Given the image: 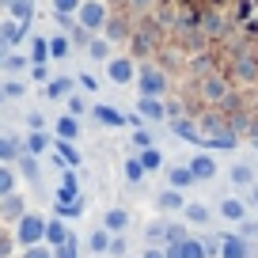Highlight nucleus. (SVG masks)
<instances>
[{
    "mask_svg": "<svg viewBox=\"0 0 258 258\" xmlns=\"http://www.w3.org/2000/svg\"><path fill=\"white\" fill-rule=\"evenodd\" d=\"M137 114L148 121H163L167 118V106H163V99H152V95H141L137 99Z\"/></svg>",
    "mask_w": 258,
    "mask_h": 258,
    "instance_id": "9b49d317",
    "label": "nucleus"
},
{
    "mask_svg": "<svg viewBox=\"0 0 258 258\" xmlns=\"http://www.w3.org/2000/svg\"><path fill=\"white\" fill-rule=\"evenodd\" d=\"M16 163H19V171H23V178L38 182V156H27V152H23V156H19Z\"/></svg>",
    "mask_w": 258,
    "mask_h": 258,
    "instance_id": "c9c22d12",
    "label": "nucleus"
},
{
    "mask_svg": "<svg viewBox=\"0 0 258 258\" xmlns=\"http://www.w3.org/2000/svg\"><path fill=\"white\" fill-rule=\"evenodd\" d=\"M27 95V84L23 80H8L4 88H0V99H23Z\"/></svg>",
    "mask_w": 258,
    "mask_h": 258,
    "instance_id": "4c0bfd02",
    "label": "nucleus"
},
{
    "mask_svg": "<svg viewBox=\"0 0 258 258\" xmlns=\"http://www.w3.org/2000/svg\"><path fill=\"white\" fill-rule=\"evenodd\" d=\"M106 80L118 84V88L133 84L137 80V61H133V57H110V61H106Z\"/></svg>",
    "mask_w": 258,
    "mask_h": 258,
    "instance_id": "39448f33",
    "label": "nucleus"
},
{
    "mask_svg": "<svg viewBox=\"0 0 258 258\" xmlns=\"http://www.w3.org/2000/svg\"><path fill=\"white\" fill-rule=\"evenodd\" d=\"M73 88H76L73 76H53V80L46 84V99H53V103H57V99H69V95H73Z\"/></svg>",
    "mask_w": 258,
    "mask_h": 258,
    "instance_id": "a211bd4d",
    "label": "nucleus"
},
{
    "mask_svg": "<svg viewBox=\"0 0 258 258\" xmlns=\"http://www.w3.org/2000/svg\"><path fill=\"white\" fill-rule=\"evenodd\" d=\"M69 53H73L69 34H49V61H64Z\"/></svg>",
    "mask_w": 258,
    "mask_h": 258,
    "instance_id": "cd10ccee",
    "label": "nucleus"
},
{
    "mask_svg": "<svg viewBox=\"0 0 258 258\" xmlns=\"http://www.w3.org/2000/svg\"><path fill=\"white\" fill-rule=\"evenodd\" d=\"M31 80L49 84V80H53V76H49V64H31Z\"/></svg>",
    "mask_w": 258,
    "mask_h": 258,
    "instance_id": "09e8293b",
    "label": "nucleus"
},
{
    "mask_svg": "<svg viewBox=\"0 0 258 258\" xmlns=\"http://www.w3.org/2000/svg\"><path fill=\"white\" fill-rule=\"evenodd\" d=\"M106 38L110 42H125L129 38V23H125V16H114V19H106Z\"/></svg>",
    "mask_w": 258,
    "mask_h": 258,
    "instance_id": "7c9ffc66",
    "label": "nucleus"
},
{
    "mask_svg": "<svg viewBox=\"0 0 258 258\" xmlns=\"http://www.w3.org/2000/svg\"><path fill=\"white\" fill-rule=\"evenodd\" d=\"M46 224H49V220L42 217V213H31V209H27L23 220L16 224V232H12V235H16L19 247H38V243H46Z\"/></svg>",
    "mask_w": 258,
    "mask_h": 258,
    "instance_id": "f257e3e1",
    "label": "nucleus"
},
{
    "mask_svg": "<svg viewBox=\"0 0 258 258\" xmlns=\"http://www.w3.org/2000/svg\"><path fill=\"white\" fill-rule=\"evenodd\" d=\"M137 160H141V167H145V175H152V171H160V167H163V152H160L156 145H152V148H145Z\"/></svg>",
    "mask_w": 258,
    "mask_h": 258,
    "instance_id": "72a5a7b5",
    "label": "nucleus"
},
{
    "mask_svg": "<svg viewBox=\"0 0 258 258\" xmlns=\"http://www.w3.org/2000/svg\"><path fill=\"white\" fill-rule=\"evenodd\" d=\"M27 133H42V129H46V114L42 110H27Z\"/></svg>",
    "mask_w": 258,
    "mask_h": 258,
    "instance_id": "58836bf2",
    "label": "nucleus"
},
{
    "mask_svg": "<svg viewBox=\"0 0 258 258\" xmlns=\"http://www.w3.org/2000/svg\"><path fill=\"white\" fill-rule=\"evenodd\" d=\"M228 178H232V186H254V167L250 163H232Z\"/></svg>",
    "mask_w": 258,
    "mask_h": 258,
    "instance_id": "2f4dec72",
    "label": "nucleus"
},
{
    "mask_svg": "<svg viewBox=\"0 0 258 258\" xmlns=\"http://www.w3.org/2000/svg\"><path fill=\"white\" fill-rule=\"evenodd\" d=\"M31 64H49V38H31Z\"/></svg>",
    "mask_w": 258,
    "mask_h": 258,
    "instance_id": "f704fd0d",
    "label": "nucleus"
},
{
    "mask_svg": "<svg viewBox=\"0 0 258 258\" xmlns=\"http://www.w3.org/2000/svg\"><path fill=\"white\" fill-rule=\"evenodd\" d=\"M110 254H114V258H129V243H125V235H114V239H110Z\"/></svg>",
    "mask_w": 258,
    "mask_h": 258,
    "instance_id": "a18cd8bd",
    "label": "nucleus"
},
{
    "mask_svg": "<svg viewBox=\"0 0 258 258\" xmlns=\"http://www.w3.org/2000/svg\"><path fill=\"white\" fill-rule=\"evenodd\" d=\"M88 57H91V61H99V64H106V61L114 57V42L106 38V34L91 38V42H88Z\"/></svg>",
    "mask_w": 258,
    "mask_h": 258,
    "instance_id": "dca6fc26",
    "label": "nucleus"
},
{
    "mask_svg": "<svg viewBox=\"0 0 258 258\" xmlns=\"http://www.w3.org/2000/svg\"><path fill=\"white\" fill-rule=\"evenodd\" d=\"M141 178H145V167H141V160H137V156H129V160H125V182H133V186H137Z\"/></svg>",
    "mask_w": 258,
    "mask_h": 258,
    "instance_id": "e433bc0d",
    "label": "nucleus"
},
{
    "mask_svg": "<svg viewBox=\"0 0 258 258\" xmlns=\"http://www.w3.org/2000/svg\"><path fill=\"white\" fill-rule=\"evenodd\" d=\"M145 4H148V0H129V8H137V12L145 8Z\"/></svg>",
    "mask_w": 258,
    "mask_h": 258,
    "instance_id": "6e6d98bb",
    "label": "nucleus"
},
{
    "mask_svg": "<svg viewBox=\"0 0 258 258\" xmlns=\"http://www.w3.org/2000/svg\"><path fill=\"white\" fill-rule=\"evenodd\" d=\"M76 198H80V178H76V171H64L61 186H57V205H73Z\"/></svg>",
    "mask_w": 258,
    "mask_h": 258,
    "instance_id": "6e6552de",
    "label": "nucleus"
},
{
    "mask_svg": "<svg viewBox=\"0 0 258 258\" xmlns=\"http://www.w3.org/2000/svg\"><path fill=\"white\" fill-rule=\"evenodd\" d=\"M129 258H133V254H129Z\"/></svg>",
    "mask_w": 258,
    "mask_h": 258,
    "instance_id": "bf43d9fd",
    "label": "nucleus"
},
{
    "mask_svg": "<svg viewBox=\"0 0 258 258\" xmlns=\"http://www.w3.org/2000/svg\"><path fill=\"white\" fill-rule=\"evenodd\" d=\"M53 258H76V239H73V235H69V243L53 247Z\"/></svg>",
    "mask_w": 258,
    "mask_h": 258,
    "instance_id": "de8ad7c7",
    "label": "nucleus"
},
{
    "mask_svg": "<svg viewBox=\"0 0 258 258\" xmlns=\"http://www.w3.org/2000/svg\"><path fill=\"white\" fill-rule=\"evenodd\" d=\"M12 258H16V254H12Z\"/></svg>",
    "mask_w": 258,
    "mask_h": 258,
    "instance_id": "052dcab7",
    "label": "nucleus"
},
{
    "mask_svg": "<svg viewBox=\"0 0 258 258\" xmlns=\"http://www.w3.org/2000/svg\"><path fill=\"white\" fill-rule=\"evenodd\" d=\"M171 247H175L178 258H209V250H205L202 239H182V243H171Z\"/></svg>",
    "mask_w": 258,
    "mask_h": 258,
    "instance_id": "4be33fe9",
    "label": "nucleus"
},
{
    "mask_svg": "<svg viewBox=\"0 0 258 258\" xmlns=\"http://www.w3.org/2000/svg\"><path fill=\"white\" fill-rule=\"evenodd\" d=\"M145 235L152 243H163V239H167V220H152V224L145 228Z\"/></svg>",
    "mask_w": 258,
    "mask_h": 258,
    "instance_id": "ea45409f",
    "label": "nucleus"
},
{
    "mask_svg": "<svg viewBox=\"0 0 258 258\" xmlns=\"http://www.w3.org/2000/svg\"><path fill=\"white\" fill-rule=\"evenodd\" d=\"M137 84H141V95H152V99L167 95V76H163L156 64H141L137 69Z\"/></svg>",
    "mask_w": 258,
    "mask_h": 258,
    "instance_id": "7ed1b4c3",
    "label": "nucleus"
},
{
    "mask_svg": "<svg viewBox=\"0 0 258 258\" xmlns=\"http://www.w3.org/2000/svg\"><path fill=\"white\" fill-rule=\"evenodd\" d=\"M141 258H167V247H145Z\"/></svg>",
    "mask_w": 258,
    "mask_h": 258,
    "instance_id": "5fc2aeb1",
    "label": "nucleus"
},
{
    "mask_svg": "<svg viewBox=\"0 0 258 258\" xmlns=\"http://www.w3.org/2000/svg\"><path fill=\"white\" fill-rule=\"evenodd\" d=\"M69 114H73V118H84V114H88V99L84 95H69Z\"/></svg>",
    "mask_w": 258,
    "mask_h": 258,
    "instance_id": "37998d69",
    "label": "nucleus"
},
{
    "mask_svg": "<svg viewBox=\"0 0 258 258\" xmlns=\"http://www.w3.org/2000/svg\"><path fill=\"white\" fill-rule=\"evenodd\" d=\"M69 42H73V46H88V42H91V31H84V27L76 23L73 34H69Z\"/></svg>",
    "mask_w": 258,
    "mask_h": 258,
    "instance_id": "49530a36",
    "label": "nucleus"
},
{
    "mask_svg": "<svg viewBox=\"0 0 258 258\" xmlns=\"http://www.w3.org/2000/svg\"><path fill=\"white\" fill-rule=\"evenodd\" d=\"M235 80H243V84L258 80V57L254 53H239L235 57Z\"/></svg>",
    "mask_w": 258,
    "mask_h": 258,
    "instance_id": "ddd939ff",
    "label": "nucleus"
},
{
    "mask_svg": "<svg viewBox=\"0 0 258 258\" xmlns=\"http://www.w3.org/2000/svg\"><path fill=\"white\" fill-rule=\"evenodd\" d=\"M194 182H198V178H194L190 167H171L167 171V186H171V190H190Z\"/></svg>",
    "mask_w": 258,
    "mask_h": 258,
    "instance_id": "5701e85b",
    "label": "nucleus"
},
{
    "mask_svg": "<svg viewBox=\"0 0 258 258\" xmlns=\"http://www.w3.org/2000/svg\"><path fill=\"white\" fill-rule=\"evenodd\" d=\"M8 76H19V73H27L31 69V57L27 53H4V64H0Z\"/></svg>",
    "mask_w": 258,
    "mask_h": 258,
    "instance_id": "c85d7f7f",
    "label": "nucleus"
},
{
    "mask_svg": "<svg viewBox=\"0 0 258 258\" xmlns=\"http://www.w3.org/2000/svg\"><path fill=\"white\" fill-rule=\"evenodd\" d=\"M53 152L61 156L64 167H80V163H84V156L76 152V141H57V137H53Z\"/></svg>",
    "mask_w": 258,
    "mask_h": 258,
    "instance_id": "f3484780",
    "label": "nucleus"
},
{
    "mask_svg": "<svg viewBox=\"0 0 258 258\" xmlns=\"http://www.w3.org/2000/svg\"><path fill=\"white\" fill-rule=\"evenodd\" d=\"M53 137H57V141H76V137H80V118L61 114V118L53 121Z\"/></svg>",
    "mask_w": 258,
    "mask_h": 258,
    "instance_id": "4468645a",
    "label": "nucleus"
},
{
    "mask_svg": "<svg viewBox=\"0 0 258 258\" xmlns=\"http://www.w3.org/2000/svg\"><path fill=\"white\" fill-rule=\"evenodd\" d=\"M182 217L190 220V224H209V217H213V213H209V205H205V202H186Z\"/></svg>",
    "mask_w": 258,
    "mask_h": 258,
    "instance_id": "c756f323",
    "label": "nucleus"
},
{
    "mask_svg": "<svg viewBox=\"0 0 258 258\" xmlns=\"http://www.w3.org/2000/svg\"><path fill=\"white\" fill-rule=\"evenodd\" d=\"M16 247H19L16 235H12V232H0V258H12V254H16Z\"/></svg>",
    "mask_w": 258,
    "mask_h": 258,
    "instance_id": "79ce46f5",
    "label": "nucleus"
},
{
    "mask_svg": "<svg viewBox=\"0 0 258 258\" xmlns=\"http://www.w3.org/2000/svg\"><path fill=\"white\" fill-rule=\"evenodd\" d=\"M8 19H16V23H31V19H34V0H8Z\"/></svg>",
    "mask_w": 258,
    "mask_h": 258,
    "instance_id": "412c9836",
    "label": "nucleus"
},
{
    "mask_svg": "<svg viewBox=\"0 0 258 258\" xmlns=\"http://www.w3.org/2000/svg\"><path fill=\"white\" fill-rule=\"evenodd\" d=\"M69 235H73V232L64 228L61 217H53V220L46 224V243H49V247H61V243H69Z\"/></svg>",
    "mask_w": 258,
    "mask_h": 258,
    "instance_id": "b1692460",
    "label": "nucleus"
},
{
    "mask_svg": "<svg viewBox=\"0 0 258 258\" xmlns=\"http://www.w3.org/2000/svg\"><path fill=\"white\" fill-rule=\"evenodd\" d=\"M76 84H80L84 91H91V95L99 91V80H95V76H88V73H80V76H76Z\"/></svg>",
    "mask_w": 258,
    "mask_h": 258,
    "instance_id": "603ef678",
    "label": "nucleus"
},
{
    "mask_svg": "<svg viewBox=\"0 0 258 258\" xmlns=\"http://www.w3.org/2000/svg\"><path fill=\"white\" fill-rule=\"evenodd\" d=\"M175 133H182V137H190V141H198L202 133L194 129V121H175Z\"/></svg>",
    "mask_w": 258,
    "mask_h": 258,
    "instance_id": "8fccbe9b",
    "label": "nucleus"
},
{
    "mask_svg": "<svg viewBox=\"0 0 258 258\" xmlns=\"http://www.w3.org/2000/svg\"><path fill=\"white\" fill-rule=\"evenodd\" d=\"M19 156H23V145L8 133H0V163H16Z\"/></svg>",
    "mask_w": 258,
    "mask_h": 258,
    "instance_id": "a878e982",
    "label": "nucleus"
},
{
    "mask_svg": "<svg viewBox=\"0 0 258 258\" xmlns=\"http://www.w3.org/2000/svg\"><path fill=\"white\" fill-rule=\"evenodd\" d=\"M250 190H254V209H258V186H250Z\"/></svg>",
    "mask_w": 258,
    "mask_h": 258,
    "instance_id": "4d7b16f0",
    "label": "nucleus"
},
{
    "mask_svg": "<svg viewBox=\"0 0 258 258\" xmlns=\"http://www.w3.org/2000/svg\"><path fill=\"white\" fill-rule=\"evenodd\" d=\"M49 148H53V137H49L46 129H42V133H27V141H23V152L27 156H46Z\"/></svg>",
    "mask_w": 258,
    "mask_h": 258,
    "instance_id": "2eb2a0df",
    "label": "nucleus"
},
{
    "mask_svg": "<svg viewBox=\"0 0 258 258\" xmlns=\"http://www.w3.org/2000/svg\"><path fill=\"white\" fill-rule=\"evenodd\" d=\"M198 91H202V99H205V103H213V106H220V103H228V99H232V84H228L224 76H217V73L202 76Z\"/></svg>",
    "mask_w": 258,
    "mask_h": 258,
    "instance_id": "20e7f679",
    "label": "nucleus"
},
{
    "mask_svg": "<svg viewBox=\"0 0 258 258\" xmlns=\"http://www.w3.org/2000/svg\"><path fill=\"white\" fill-rule=\"evenodd\" d=\"M220 217L232 220V224H243V220H247V202H239V198H224V202H220Z\"/></svg>",
    "mask_w": 258,
    "mask_h": 258,
    "instance_id": "6ab92c4d",
    "label": "nucleus"
},
{
    "mask_svg": "<svg viewBox=\"0 0 258 258\" xmlns=\"http://www.w3.org/2000/svg\"><path fill=\"white\" fill-rule=\"evenodd\" d=\"M0 38L8 46H19L27 38V23H16V19H0Z\"/></svg>",
    "mask_w": 258,
    "mask_h": 258,
    "instance_id": "aec40b11",
    "label": "nucleus"
},
{
    "mask_svg": "<svg viewBox=\"0 0 258 258\" xmlns=\"http://www.w3.org/2000/svg\"><path fill=\"white\" fill-rule=\"evenodd\" d=\"M239 232H243V239H254V235H258V220H243Z\"/></svg>",
    "mask_w": 258,
    "mask_h": 258,
    "instance_id": "864d4df0",
    "label": "nucleus"
},
{
    "mask_svg": "<svg viewBox=\"0 0 258 258\" xmlns=\"http://www.w3.org/2000/svg\"><path fill=\"white\" fill-rule=\"evenodd\" d=\"M91 114H95V118L103 121L106 129H121V125H125V114H118L114 106H106V103H99V106H95Z\"/></svg>",
    "mask_w": 258,
    "mask_h": 258,
    "instance_id": "393cba45",
    "label": "nucleus"
},
{
    "mask_svg": "<svg viewBox=\"0 0 258 258\" xmlns=\"http://www.w3.org/2000/svg\"><path fill=\"white\" fill-rule=\"evenodd\" d=\"M110 239H114V235L106 232V228H95V232L88 235V250H91V254H110Z\"/></svg>",
    "mask_w": 258,
    "mask_h": 258,
    "instance_id": "bb28decb",
    "label": "nucleus"
},
{
    "mask_svg": "<svg viewBox=\"0 0 258 258\" xmlns=\"http://www.w3.org/2000/svg\"><path fill=\"white\" fill-rule=\"evenodd\" d=\"M84 0H53V16H76Z\"/></svg>",
    "mask_w": 258,
    "mask_h": 258,
    "instance_id": "a19ab883",
    "label": "nucleus"
},
{
    "mask_svg": "<svg viewBox=\"0 0 258 258\" xmlns=\"http://www.w3.org/2000/svg\"><path fill=\"white\" fill-rule=\"evenodd\" d=\"M16 186H19V175H16V167H12V163H0V198L16 194Z\"/></svg>",
    "mask_w": 258,
    "mask_h": 258,
    "instance_id": "473e14b6",
    "label": "nucleus"
},
{
    "mask_svg": "<svg viewBox=\"0 0 258 258\" xmlns=\"http://www.w3.org/2000/svg\"><path fill=\"white\" fill-rule=\"evenodd\" d=\"M186 167L194 171V178H198V182H209V178L217 175V160H213L209 152H198V156H190V163H186Z\"/></svg>",
    "mask_w": 258,
    "mask_h": 258,
    "instance_id": "0eeeda50",
    "label": "nucleus"
},
{
    "mask_svg": "<svg viewBox=\"0 0 258 258\" xmlns=\"http://www.w3.org/2000/svg\"><path fill=\"white\" fill-rule=\"evenodd\" d=\"M27 213V198L23 194H8V198H0V224H19Z\"/></svg>",
    "mask_w": 258,
    "mask_h": 258,
    "instance_id": "423d86ee",
    "label": "nucleus"
},
{
    "mask_svg": "<svg viewBox=\"0 0 258 258\" xmlns=\"http://www.w3.org/2000/svg\"><path fill=\"white\" fill-rule=\"evenodd\" d=\"M220 258H250V243L243 235H220Z\"/></svg>",
    "mask_w": 258,
    "mask_h": 258,
    "instance_id": "1a4fd4ad",
    "label": "nucleus"
},
{
    "mask_svg": "<svg viewBox=\"0 0 258 258\" xmlns=\"http://www.w3.org/2000/svg\"><path fill=\"white\" fill-rule=\"evenodd\" d=\"M103 228L110 235H121L129 228V209H121V205H114V209H106L103 213Z\"/></svg>",
    "mask_w": 258,
    "mask_h": 258,
    "instance_id": "f8f14e48",
    "label": "nucleus"
},
{
    "mask_svg": "<svg viewBox=\"0 0 258 258\" xmlns=\"http://www.w3.org/2000/svg\"><path fill=\"white\" fill-rule=\"evenodd\" d=\"M133 145H137L141 152H145V148H152V133H148V129H137V133H133Z\"/></svg>",
    "mask_w": 258,
    "mask_h": 258,
    "instance_id": "3c124183",
    "label": "nucleus"
},
{
    "mask_svg": "<svg viewBox=\"0 0 258 258\" xmlns=\"http://www.w3.org/2000/svg\"><path fill=\"white\" fill-rule=\"evenodd\" d=\"M23 258H53V247H49V243H38V247H23Z\"/></svg>",
    "mask_w": 258,
    "mask_h": 258,
    "instance_id": "c03bdc74",
    "label": "nucleus"
},
{
    "mask_svg": "<svg viewBox=\"0 0 258 258\" xmlns=\"http://www.w3.org/2000/svg\"><path fill=\"white\" fill-rule=\"evenodd\" d=\"M0 64H4V53H0Z\"/></svg>",
    "mask_w": 258,
    "mask_h": 258,
    "instance_id": "13d9d810",
    "label": "nucleus"
},
{
    "mask_svg": "<svg viewBox=\"0 0 258 258\" xmlns=\"http://www.w3.org/2000/svg\"><path fill=\"white\" fill-rule=\"evenodd\" d=\"M156 209H160V213H182L186 209L182 190H171V186H167V190H160V194H156Z\"/></svg>",
    "mask_w": 258,
    "mask_h": 258,
    "instance_id": "9d476101",
    "label": "nucleus"
},
{
    "mask_svg": "<svg viewBox=\"0 0 258 258\" xmlns=\"http://www.w3.org/2000/svg\"><path fill=\"white\" fill-rule=\"evenodd\" d=\"M106 19H110V8H106V0H84L80 12H76V23L84 27V31H103Z\"/></svg>",
    "mask_w": 258,
    "mask_h": 258,
    "instance_id": "f03ea898",
    "label": "nucleus"
}]
</instances>
